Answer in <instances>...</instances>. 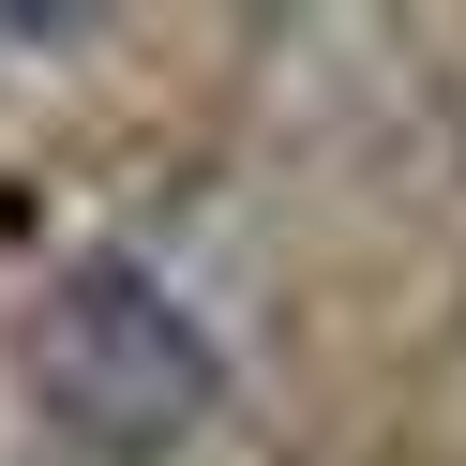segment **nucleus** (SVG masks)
Returning a JSON list of instances; mask_svg holds the SVG:
<instances>
[{
    "instance_id": "obj_1",
    "label": "nucleus",
    "mask_w": 466,
    "mask_h": 466,
    "mask_svg": "<svg viewBox=\"0 0 466 466\" xmlns=\"http://www.w3.org/2000/svg\"><path fill=\"white\" fill-rule=\"evenodd\" d=\"M15 391H31V421L76 466H181L211 436V406H226V346L151 256L91 241L15 316Z\"/></svg>"
}]
</instances>
